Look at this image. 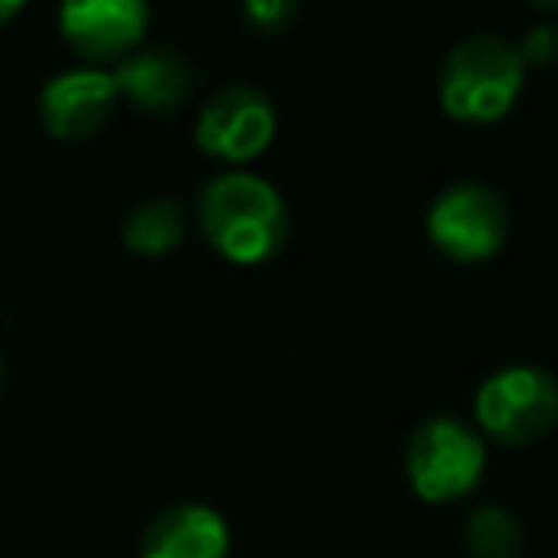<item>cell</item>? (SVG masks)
<instances>
[{
  "label": "cell",
  "mask_w": 558,
  "mask_h": 558,
  "mask_svg": "<svg viewBox=\"0 0 558 558\" xmlns=\"http://www.w3.org/2000/svg\"><path fill=\"white\" fill-rule=\"evenodd\" d=\"M486 474V436L459 417H428L405 444V478L428 505L466 497Z\"/></svg>",
  "instance_id": "cell-3"
},
{
  "label": "cell",
  "mask_w": 558,
  "mask_h": 558,
  "mask_svg": "<svg viewBox=\"0 0 558 558\" xmlns=\"http://www.w3.org/2000/svg\"><path fill=\"white\" fill-rule=\"evenodd\" d=\"M524 58L512 43L494 35L463 39L440 70V108L466 126H489L517 108L524 93Z\"/></svg>",
  "instance_id": "cell-2"
},
{
  "label": "cell",
  "mask_w": 558,
  "mask_h": 558,
  "mask_svg": "<svg viewBox=\"0 0 558 558\" xmlns=\"http://www.w3.org/2000/svg\"><path fill=\"white\" fill-rule=\"evenodd\" d=\"M524 543V524L501 505H482L466 520V550L474 558H520Z\"/></svg>",
  "instance_id": "cell-12"
},
{
  "label": "cell",
  "mask_w": 558,
  "mask_h": 558,
  "mask_svg": "<svg viewBox=\"0 0 558 558\" xmlns=\"http://www.w3.org/2000/svg\"><path fill=\"white\" fill-rule=\"evenodd\" d=\"M276 104L253 85H226L195 119V146L226 165H248L276 138Z\"/></svg>",
  "instance_id": "cell-6"
},
{
  "label": "cell",
  "mask_w": 558,
  "mask_h": 558,
  "mask_svg": "<svg viewBox=\"0 0 558 558\" xmlns=\"http://www.w3.org/2000/svg\"><path fill=\"white\" fill-rule=\"evenodd\" d=\"M111 73H116L119 100L146 111V116H169V111H177L187 100V88H192V70L169 47H149V50L138 47L119 65H111Z\"/></svg>",
  "instance_id": "cell-10"
},
{
  "label": "cell",
  "mask_w": 558,
  "mask_h": 558,
  "mask_svg": "<svg viewBox=\"0 0 558 558\" xmlns=\"http://www.w3.org/2000/svg\"><path fill=\"white\" fill-rule=\"evenodd\" d=\"M0 383H4V360H0Z\"/></svg>",
  "instance_id": "cell-17"
},
{
  "label": "cell",
  "mask_w": 558,
  "mask_h": 558,
  "mask_svg": "<svg viewBox=\"0 0 558 558\" xmlns=\"http://www.w3.org/2000/svg\"><path fill=\"white\" fill-rule=\"evenodd\" d=\"M180 241H184V207L177 199H146L123 222V245L138 256H165Z\"/></svg>",
  "instance_id": "cell-11"
},
{
  "label": "cell",
  "mask_w": 558,
  "mask_h": 558,
  "mask_svg": "<svg viewBox=\"0 0 558 558\" xmlns=\"http://www.w3.org/2000/svg\"><path fill=\"white\" fill-rule=\"evenodd\" d=\"M119 108L116 73L104 65H73L43 85L39 123L58 142H85L111 123Z\"/></svg>",
  "instance_id": "cell-8"
},
{
  "label": "cell",
  "mask_w": 558,
  "mask_h": 558,
  "mask_svg": "<svg viewBox=\"0 0 558 558\" xmlns=\"http://www.w3.org/2000/svg\"><path fill=\"white\" fill-rule=\"evenodd\" d=\"M199 230L230 264H264L288 241V203L256 172H222L199 195Z\"/></svg>",
  "instance_id": "cell-1"
},
{
  "label": "cell",
  "mask_w": 558,
  "mask_h": 558,
  "mask_svg": "<svg viewBox=\"0 0 558 558\" xmlns=\"http://www.w3.org/2000/svg\"><path fill=\"white\" fill-rule=\"evenodd\" d=\"M425 233L436 253L456 264H482L501 253L509 238V203L478 180L444 187L425 215Z\"/></svg>",
  "instance_id": "cell-5"
},
{
  "label": "cell",
  "mask_w": 558,
  "mask_h": 558,
  "mask_svg": "<svg viewBox=\"0 0 558 558\" xmlns=\"http://www.w3.org/2000/svg\"><path fill=\"white\" fill-rule=\"evenodd\" d=\"M520 58H524V65H532V62H539V65H547V62H558V32L555 27H535L532 35H527L524 43H520Z\"/></svg>",
  "instance_id": "cell-14"
},
{
  "label": "cell",
  "mask_w": 558,
  "mask_h": 558,
  "mask_svg": "<svg viewBox=\"0 0 558 558\" xmlns=\"http://www.w3.org/2000/svg\"><path fill=\"white\" fill-rule=\"evenodd\" d=\"M241 12H245V24L260 35H279L288 32L291 20L299 12V0H241Z\"/></svg>",
  "instance_id": "cell-13"
},
{
  "label": "cell",
  "mask_w": 558,
  "mask_h": 558,
  "mask_svg": "<svg viewBox=\"0 0 558 558\" xmlns=\"http://www.w3.org/2000/svg\"><path fill=\"white\" fill-rule=\"evenodd\" d=\"M149 27V0H62L58 35L85 65H119L142 47Z\"/></svg>",
  "instance_id": "cell-7"
},
{
  "label": "cell",
  "mask_w": 558,
  "mask_h": 558,
  "mask_svg": "<svg viewBox=\"0 0 558 558\" xmlns=\"http://www.w3.org/2000/svg\"><path fill=\"white\" fill-rule=\"evenodd\" d=\"M24 4H27V0H0V27L12 24V20L24 12Z\"/></svg>",
  "instance_id": "cell-15"
},
{
  "label": "cell",
  "mask_w": 558,
  "mask_h": 558,
  "mask_svg": "<svg viewBox=\"0 0 558 558\" xmlns=\"http://www.w3.org/2000/svg\"><path fill=\"white\" fill-rule=\"evenodd\" d=\"M230 524L218 509L199 501H180L161 509L146 524L138 558H226Z\"/></svg>",
  "instance_id": "cell-9"
},
{
  "label": "cell",
  "mask_w": 558,
  "mask_h": 558,
  "mask_svg": "<svg viewBox=\"0 0 558 558\" xmlns=\"http://www.w3.org/2000/svg\"><path fill=\"white\" fill-rule=\"evenodd\" d=\"M535 9H547V12H558V0H532Z\"/></svg>",
  "instance_id": "cell-16"
},
{
  "label": "cell",
  "mask_w": 558,
  "mask_h": 558,
  "mask_svg": "<svg viewBox=\"0 0 558 558\" xmlns=\"http://www.w3.org/2000/svg\"><path fill=\"white\" fill-rule=\"evenodd\" d=\"M478 433L505 448L535 444L558 425V379L535 364H509L486 375L474 395Z\"/></svg>",
  "instance_id": "cell-4"
}]
</instances>
